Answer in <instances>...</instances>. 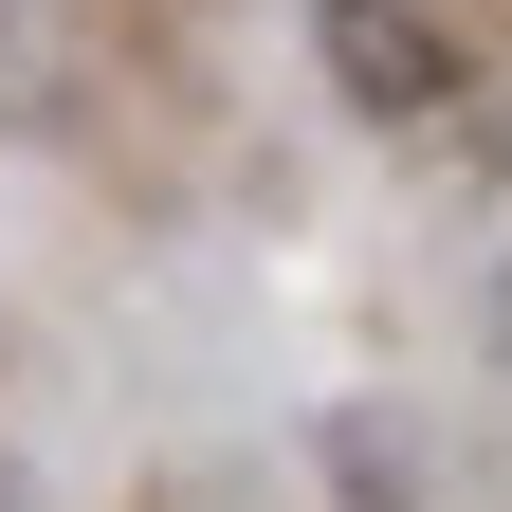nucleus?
Masks as SVG:
<instances>
[{
  "label": "nucleus",
  "instance_id": "obj_1",
  "mask_svg": "<svg viewBox=\"0 0 512 512\" xmlns=\"http://www.w3.org/2000/svg\"><path fill=\"white\" fill-rule=\"evenodd\" d=\"M311 55H330V92H348V110H384V128L458 110V37H439L421 0H311Z\"/></svg>",
  "mask_w": 512,
  "mask_h": 512
},
{
  "label": "nucleus",
  "instance_id": "obj_2",
  "mask_svg": "<svg viewBox=\"0 0 512 512\" xmlns=\"http://www.w3.org/2000/svg\"><path fill=\"white\" fill-rule=\"evenodd\" d=\"M494 330H512V311H494Z\"/></svg>",
  "mask_w": 512,
  "mask_h": 512
}]
</instances>
